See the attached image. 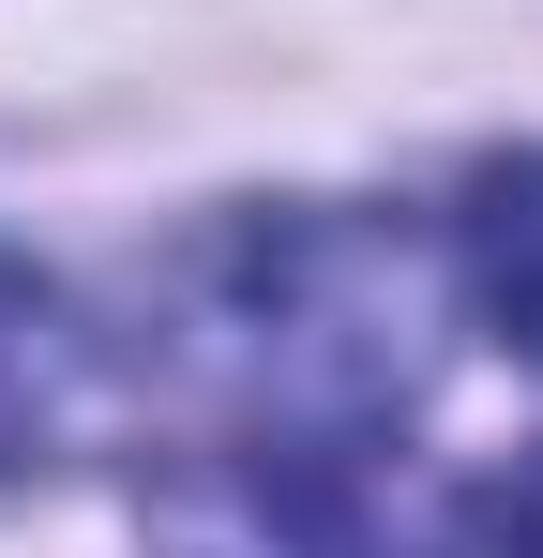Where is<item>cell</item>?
Wrapping results in <instances>:
<instances>
[{"label": "cell", "instance_id": "3957f363", "mask_svg": "<svg viewBox=\"0 0 543 558\" xmlns=\"http://www.w3.org/2000/svg\"><path fill=\"white\" fill-rule=\"evenodd\" d=\"M76 377H90V348H76V317H61V287L31 272V257H0V468L61 438Z\"/></svg>", "mask_w": 543, "mask_h": 558}, {"label": "cell", "instance_id": "6da1fadb", "mask_svg": "<svg viewBox=\"0 0 543 558\" xmlns=\"http://www.w3.org/2000/svg\"><path fill=\"white\" fill-rule=\"evenodd\" d=\"M181 558H438V498L348 423H257L167 498Z\"/></svg>", "mask_w": 543, "mask_h": 558}, {"label": "cell", "instance_id": "277c9868", "mask_svg": "<svg viewBox=\"0 0 543 558\" xmlns=\"http://www.w3.org/2000/svg\"><path fill=\"white\" fill-rule=\"evenodd\" d=\"M483 529H498V558H543V453L514 468L498 498H483Z\"/></svg>", "mask_w": 543, "mask_h": 558}, {"label": "cell", "instance_id": "7a4b0ae2", "mask_svg": "<svg viewBox=\"0 0 543 558\" xmlns=\"http://www.w3.org/2000/svg\"><path fill=\"white\" fill-rule=\"evenodd\" d=\"M452 242H468V302L498 317V348H529V363H543V151L483 167L468 211H452Z\"/></svg>", "mask_w": 543, "mask_h": 558}]
</instances>
